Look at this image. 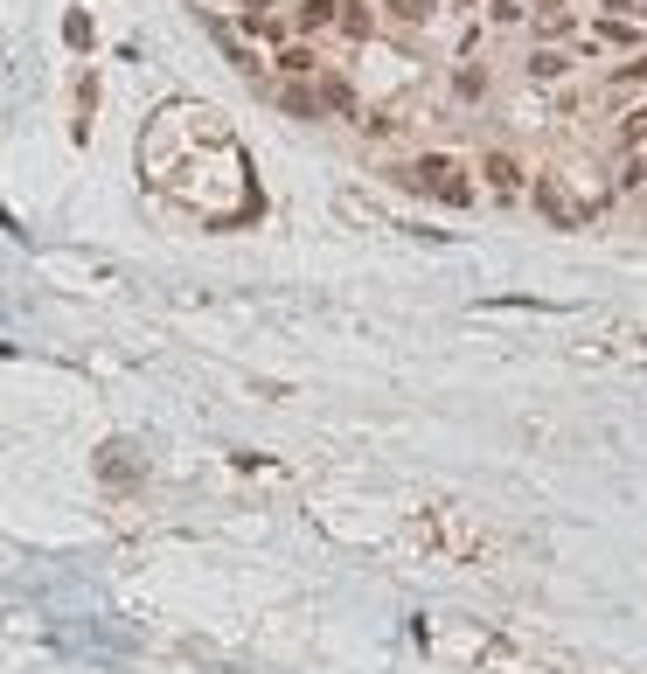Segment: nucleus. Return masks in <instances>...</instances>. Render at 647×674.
<instances>
[{
	"label": "nucleus",
	"mask_w": 647,
	"mask_h": 674,
	"mask_svg": "<svg viewBox=\"0 0 647 674\" xmlns=\"http://www.w3.org/2000/svg\"><path fill=\"white\" fill-rule=\"evenodd\" d=\"M279 105H286L293 119H321V98H314L307 84H286V91H279Z\"/></svg>",
	"instance_id": "20e7f679"
},
{
	"label": "nucleus",
	"mask_w": 647,
	"mask_h": 674,
	"mask_svg": "<svg viewBox=\"0 0 647 674\" xmlns=\"http://www.w3.org/2000/svg\"><path fill=\"white\" fill-rule=\"evenodd\" d=\"M536 209H543L557 230H578V209H571V195L557 188V174H536Z\"/></svg>",
	"instance_id": "f03ea898"
},
{
	"label": "nucleus",
	"mask_w": 647,
	"mask_h": 674,
	"mask_svg": "<svg viewBox=\"0 0 647 674\" xmlns=\"http://www.w3.org/2000/svg\"><path fill=\"white\" fill-rule=\"evenodd\" d=\"M404 188H418V195H439V202H474V181L460 174V160H446V153H425V160H411L404 167Z\"/></svg>",
	"instance_id": "f257e3e1"
},
{
	"label": "nucleus",
	"mask_w": 647,
	"mask_h": 674,
	"mask_svg": "<svg viewBox=\"0 0 647 674\" xmlns=\"http://www.w3.org/2000/svg\"><path fill=\"white\" fill-rule=\"evenodd\" d=\"M634 14H647V0H634Z\"/></svg>",
	"instance_id": "9b49d317"
},
{
	"label": "nucleus",
	"mask_w": 647,
	"mask_h": 674,
	"mask_svg": "<svg viewBox=\"0 0 647 674\" xmlns=\"http://www.w3.org/2000/svg\"><path fill=\"white\" fill-rule=\"evenodd\" d=\"M383 7H390L397 21H432V14H439V0H383Z\"/></svg>",
	"instance_id": "423d86ee"
},
{
	"label": "nucleus",
	"mask_w": 647,
	"mask_h": 674,
	"mask_svg": "<svg viewBox=\"0 0 647 674\" xmlns=\"http://www.w3.org/2000/svg\"><path fill=\"white\" fill-rule=\"evenodd\" d=\"M487 181H494V195H515V188H522V167H515V153H487Z\"/></svg>",
	"instance_id": "7ed1b4c3"
},
{
	"label": "nucleus",
	"mask_w": 647,
	"mask_h": 674,
	"mask_svg": "<svg viewBox=\"0 0 647 674\" xmlns=\"http://www.w3.org/2000/svg\"><path fill=\"white\" fill-rule=\"evenodd\" d=\"M327 21H334V0H307V7H300V28H307V35L327 28Z\"/></svg>",
	"instance_id": "1a4fd4ad"
},
{
	"label": "nucleus",
	"mask_w": 647,
	"mask_h": 674,
	"mask_svg": "<svg viewBox=\"0 0 647 674\" xmlns=\"http://www.w3.org/2000/svg\"><path fill=\"white\" fill-rule=\"evenodd\" d=\"M334 7H341V14H334V21H341V28H348V35H369V14H362V0H334Z\"/></svg>",
	"instance_id": "0eeeda50"
},
{
	"label": "nucleus",
	"mask_w": 647,
	"mask_h": 674,
	"mask_svg": "<svg viewBox=\"0 0 647 674\" xmlns=\"http://www.w3.org/2000/svg\"><path fill=\"white\" fill-rule=\"evenodd\" d=\"M314 98H321V112H327V105H334V112H355V91H348L341 77H321V91H314Z\"/></svg>",
	"instance_id": "39448f33"
},
{
	"label": "nucleus",
	"mask_w": 647,
	"mask_h": 674,
	"mask_svg": "<svg viewBox=\"0 0 647 674\" xmlns=\"http://www.w3.org/2000/svg\"><path fill=\"white\" fill-rule=\"evenodd\" d=\"M529 77H564V56H557V49H536V56H529Z\"/></svg>",
	"instance_id": "9d476101"
},
{
	"label": "nucleus",
	"mask_w": 647,
	"mask_h": 674,
	"mask_svg": "<svg viewBox=\"0 0 647 674\" xmlns=\"http://www.w3.org/2000/svg\"><path fill=\"white\" fill-rule=\"evenodd\" d=\"M279 70H286V77H314V49H300V42H293V49L279 56Z\"/></svg>",
	"instance_id": "6e6552de"
}]
</instances>
